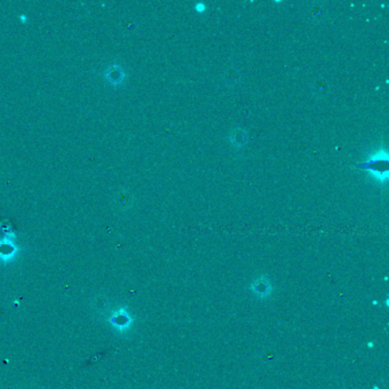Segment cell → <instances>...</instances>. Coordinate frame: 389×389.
<instances>
[{
	"mask_svg": "<svg viewBox=\"0 0 389 389\" xmlns=\"http://www.w3.org/2000/svg\"><path fill=\"white\" fill-rule=\"evenodd\" d=\"M388 153L384 150L376 151L370 155L365 162L358 163L357 167L366 170L379 183H386L388 179Z\"/></svg>",
	"mask_w": 389,
	"mask_h": 389,
	"instance_id": "cell-1",
	"label": "cell"
},
{
	"mask_svg": "<svg viewBox=\"0 0 389 389\" xmlns=\"http://www.w3.org/2000/svg\"><path fill=\"white\" fill-rule=\"evenodd\" d=\"M251 291L259 299H265L272 295L273 285L267 276H260L251 283Z\"/></svg>",
	"mask_w": 389,
	"mask_h": 389,
	"instance_id": "cell-2",
	"label": "cell"
},
{
	"mask_svg": "<svg viewBox=\"0 0 389 389\" xmlns=\"http://www.w3.org/2000/svg\"><path fill=\"white\" fill-rule=\"evenodd\" d=\"M106 79L109 82L113 85H118L120 82L123 81V78H125V73H123L121 66L119 65H112L110 66L107 72L105 73Z\"/></svg>",
	"mask_w": 389,
	"mask_h": 389,
	"instance_id": "cell-3",
	"label": "cell"
},
{
	"mask_svg": "<svg viewBox=\"0 0 389 389\" xmlns=\"http://www.w3.org/2000/svg\"><path fill=\"white\" fill-rule=\"evenodd\" d=\"M230 140L232 143V145H234L235 147H243L246 145L247 140H248V134L246 130L241 129V128H237V129L232 130L231 135H230Z\"/></svg>",
	"mask_w": 389,
	"mask_h": 389,
	"instance_id": "cell-4",
	"label": "cell"
},
{
	"mask_svg": "<svg viewBox=\"0 0 389 389\" xmlns=\"http://www.w3.org/2000/svg\"><path fill=\"white\" fill-rule=\"evenodd\" d=\"M194 8H196V11L198 12V13H205L206 10H207V6L205 5L204 3H199V4H197Z\"/></svg>",
	"mask_w": 389,
	"mask_h": 389,
	"instance_id": "cell-5",
	"label": "cell"
}]
</instances>
